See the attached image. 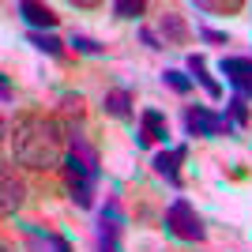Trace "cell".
<instances>
[{
    "label": "cell",
    "instance_id": "cell-8",
    "mask_svg": "<svg viewBox=\"0 0 252 252\" xmlns=\"http://www.w3.org/2000/svg\"><path fill=\"white\" fill-rule=\"evenodd\" d=\"M151 143H162L169 147V121L162 109H143L139 113V132H136V147H151Z\"/></svg>",
    "mask_w": 252,
    "mask_h": 252
},
{
    "label": "cell",
    "instance_id": "cell-22",
    "mask_svg": "<svg viewBox=\"0 0 252 252\" xmlns=\"http://www.w3.org/2000/svg\"><path fill=\"white\" fill-rule=\"evenodd\" d=\"M139 42L147 45V49H166V42H162V38H158V31H151V27H139Z\"/></svg>",
    "mask_w": 252,
    "mask_h": 252
},
{
    "label": "cell",
    "instance_id": "cell-24",
    "mask_svg": "<svg viewBox=\"0 0 252 252\" xmlns=\"http://www.w3.org/2000/svg\"><path fill=\"white\" fill-rule=\"evenodd\" d=\"M0 94H4V105H11V79L0 75Z\"/></svg>",
    "mask_w": 252,
    "mask_h": 252
},
{
    "label": "cell",
    "instance_id": "cell-6",
    "mask_svg": "<svg viewBox=\"0 0 252 252\" xmlns=\"http://www.w3.org/2000/svg\"><path fill=\"white\" fill-rule=\"evenodd\" d=\"M185 158H189V143H173V147H162L155 158H151V169H155V173L166 181V185H173V189H185V177H181Z\"/></svg>",
    "mask_w": 252,
    "mask_h": 252
},
{
    "label": "cell",
    "instance_id": "cell-20",
    "mask_svg": "<svg viewBox=\"0 0 252 252\" xmlns=\"http://www.w3.org/2000/svg\"><path fill=\"white\" fill-rule=\"evenodd\" d=\"M143 11H147L143 0H117V4H113V15H117V19H139Z\"/></svg>",
    "mask_w": 252,
    "mask_h": 252
},
{
    "label": "cell",
    "instance_id": "cell-21",
    "mask_svg": "<svg viewBox=\"0 0 252 252\" xmlns=\"http://www.w3.org/2000/svg\"><path fill=\"white\" fill-rule=\"evenodd\" d=\"M61 109H64L68 117H83V98L68 91V94H61Z\"/></svg>",
    "mask_w": 252,
    "mask_h": 252
},
{
    "label": "cell",
    "instance_id": "cell-16",
    "mask_svg": "<svg viewBox=\"0 0 252 252\" xmlns=\"http://www.w3.org/2000/svg\"><path fill=\"white\" fill-rule=\"evenodd\" d=\"M226 117H230V125H233V128H249V121H252V113H249V98L230 94V102H226Z\"/></svg>",
    "mask_w": 252,
    "mask_h": 252
},
{
    "label": "cell",
    "instance_id": "cell-3",
    "mask_svg": "<svg viewBox=\"0 0 252 252\" xmlns=\"http://www.w3.org/2000/svg\"><path fill=\"white\" fill-rule=\"evenodd\" d=\"M166 233H173L177 241H189V245H200L203 237H207V226H203L200 211L192 207L185 196H177V200L166 207Z\"/></svg>",
    "mask_w": 252,
    "mask_h": 252
},
{
    "label": "cell",
    "instance_id": "cell-4",
    "mask_svg": "<svg viewBox=\"0 0 252 252\" xmlns=\"http://www.w3.org/2000/svg\"><path fill=\"white\" fill-rule=\"evenodd\" d=\"M185 132L192 139H219V136H233L237 128L230 125V117L219 113V109H207V105H185Z\"/></svg>",
    "mask_w": 252,
    "mask_h": 252
},
{
    "label": "cell",
    "instance_id": "cell-25",
    "mask_svg": "<svg viewBox=\"0 0 252 252\" xmlns=\"http://www.w3.org/2000/svg\"><path fill=\"white\" fill-rule=\"evenodd\" d=\"M0 252H15V249H11V245H8V241H4V245H0Z\"/></svg>",
    "mask_w": 252,
    "mask_h": 252
},
{
    "label": "cell",
    "instance_id": "cell-11",
    "mask_svg": "<svg viewBox=\"0 0 252 252\" xmlns=\"http://www.w3.org/2000/svg\"><path fill=\"white\" fill-rule=\"evenodd\" d=\"M0 189H4V200H0L4 219H11V215H15V211L27 203V189H23V181H15L11 166H4V173H0Z\"/></svg>",
    "mask_w": 252,
    "mask_h": 252
},
{
    "label": "cell",
    "instance_id": "cell-17",
    "mask_svg": "<svg viewBox=\"0 0 252 252\" xmlns=\"http://www.w3.org/2000/svg\"><path fill=\"white\" fill-rule=\"evenodd\" d=\"M162 83H166L173 94H181V98H185L192 87H196V83H192V75H189V72H181V68H166V72H162Z\"/></svg>",
    "mask_w": 252,
    "mask_h": 252
},
{
    "label": "cell",
    "instance_id": "cell-18",
    "mask_svg": "<svg viewBox=\"0 0 252 252\" xmlns=\"http://www.w3.org/2000/svg\"><path fill=\"white\" fill-rule=\"evenodd\" d=\"M196 11H207V15H237L241 0H196Z\"/></svg>",
    "mask_w": 252,
    "mask_h": 252
},
{
    "label": "cell",
    "instance_id": "cell-13",
    "mask_svg": "<svg viewBox=\"0 0 252 252\" xmlns=\"http://www.w3.org/2000/svg\"><path fill=\"white\" fill-rule=\"evenodd\" d=\"M102 109L109 117H117V121H132V117H136V98H132L128 87H117V91H105Z\"/></svg>",
    "mask_w": 252,
    "mask_h": 252
},
{
    "label": "cell",
    "instance_id": "cell-14",
    "mask_svg": "<svg viewBox=\"0 0 252 252\" xmlns=\"http://www.w3.org/2000/svg\"><path fill=\"white\" fill-rule=\"evenodd\" d=\"M27 237H31L34 252H72V241L64 233H49V230H38V226H27Z\"/></svg>",
    "mask_w": 252,
    "mask_h": 252
},
{
    "label": "cell",
    "instance_id": "cell-7",
    "mask_svg": "<svg viewBox=\"0 0 252 252\" xmlns=\"http://www.w3.org/2000/svg\"><path fill=\"white\" fill-rule=\"evenodd\" d=\"M219 72L226 75V83L233 87V94L252 98V57H237V53H226L219 61Z\"/></svg>",
    "mask_w": 252,
    "mask_h": 252
},
{
    "label": "cell",
    "instance_id": "cell-5",
    "mask_svg": "<svg viewBox=\"0 0 252 252\" xmlns=\"http://www.w3.org/2000/svg\"><path fill=\"white\" fill-rule=\"evenodd\" d=\"M125 222L117 200H105L98 211V252H125Z\"/></svg>",
    "mask_w": 252,
    "mask_h": 252
},
{
    "label": "cell",
    "instance_id": "cell-10",
    "mask_svg": "<svg viewBox=\"0 0 252 252\" xmlns=\"http://www.w3.org/2000/svg\"><path fill=\"white\" fill-rule=\"evenodd\" d=\"M15 15H19L31 31H38V34H53V27L61 23V15L53 8H45V4H31V0H19L15 4Z\"/></svg>",
    "mask_w": 252,
    "mask_h": 252
},
{
    "label": "cell",
    "instance_id": "cell-15",
    "mask_svg": "<svg viewBox=\"0 0 252 252\" xmlns=\"http://www.w3.org/2000/svg\"><path fill=\"white\" fill-rule=\"evenodd\" d=\"M27 42H31L38 53H49V57H57V61L64 57V42L57 38V34H38V31H27Z\"/></svg>",
    "mask_w": 252,
    "mask_h": 252
},
{
    "label": "cell",
    "instance_id": "cell-1",
    "mask_svg": "<svg viewBox=\"0 0 252 252\" xmlns=\"http://www.w3.org/2000/svg\"><path fill=\"white\" fill-rule=\"evenodd\" d=\"M64 132L53 117L45 113H23L19 121H15V132H11V155H15V162L27 169H38V173H45V169H57L64 166Z\"/></svg>",
    "mask_w": 252,
    "mask_h": 252
},
{
    "label": "cell",
    "instance_id": "cell-19",
    "mask_svg": "<svg viewBox=\"0 0 252 252\" xmlns=\"http://www.w3.org/2000/svg\"><path fill=\"white\" fill-rule=\"evenodd\" d=\"M68 45H72L75 53H83V57H102V53H105V45L98 42V38H91V34H72Z\"/></svg>",
    "mask_w": 252,
    "mask_h": 252
},
{
    "label": "cell",
    "instance_id": "cell-2",
    "mask_svg": "<svg viewBox=\"0 0 252 252\" xmlns=\"http://www.w3.org/2000/svg\"><path fill=\"white\" fill-rule=\"evenodd\" d=\"M68 155H64V181H68V196L79 211L94 207L98 181H102V166H98V151L87 139L83 125H68Z\"/></svg>",
    "mask_w": 252,
    "mask_h": 252
},
{
    "label": "cell",
    "instance_id": "cell-23",
    "mask_svg": "<svg viewBox=\"0 0 252 252\" xmlns=\"http://www.w3.org/2000/svg\"><path fill=\"white\" fill-rule=\"evenodd\" d=\"M200 42H207V45H230V38H226V34L222 31H211V27H200Z\"/></svg>",
    "mask_w": 252,
    "mask_h": 252
},
{
    "label": "cell",
    "instance_id": "cell-12",
    "mask_svg": "<svg viewBox=\"0 0 252 252\" xmlns=\"http://www.w3.org/2000/svg\"><path fill=\"white\" fill-rule=\"evenodd\" d=\"M185 72L192 75V83H200L203 91H207V98H215V102L222 98V83L207 72V61H203L200 53H189V61H185Z\"/></svg>",
    "mask_w": 252,
    "mask_h": 252
},
{
    "label": "cell",
    "instance_id": "cell-9",
    "mask_svg": "<svg viewBox=\"0 0 252 252\" xmlns=\"http://www.w3.org/2000/svg\"><path fill=\"white\" fill-rule=\"evenodd\" d=\"M158 38H162L166 45H189L192 42V27H189V19H185L177 8H166L162 15H158Z\"/></svg>",
    "mask_w": 252,
    "mask_h": 252
}]
</instances>
